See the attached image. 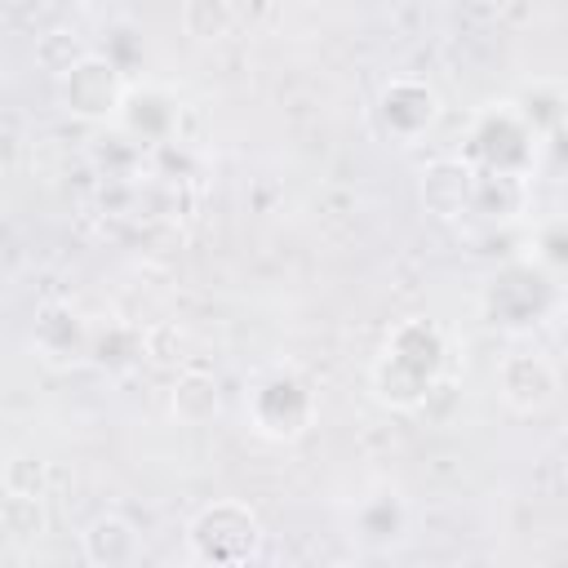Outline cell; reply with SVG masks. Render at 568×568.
<instances>
[{
  "mask_svg": "<svg viewBox=\"0 0 568 568\" xmlns=\"http://www.w3.org/2000/svg\"><path fill=\"white\" fill-rule=\"evenodd\" d=\"M444 377H448V337L435 320L422 315L399 320L382 337L368 368L373 399L390 413H426Z\"/></svg>",
  "mask_w": 568,
  "mask_h": 568,
  "instance_id": "6da1fadb",
  "label": "cell"
},
{
  "mask_svg": "<svg viewBox=\"0 0 568 568\" xmlns=\"http://www.w3.org/2000/svg\"><path fill=\"white\" fill-rule=\"evenodd\" d=\"M320 422V390L297 368H266L244 390V426L266 444H297Z\"/></svg>",
  "mask_w": 568,
  "mask_h": 568,
  "instance_id": "7a4b0ae2",
  "label": "cell"
},
{
  "mask_svg": "<svg viewBox=\"0 0 568 568\" xmlns=\"http://www.w3.org/2000/svg\"><path fill=\"white\" fill-rule=\"evenodd\" d=\"M537 146H541V138L519 115L515 98H497V102H484L475 111V120L466 129L462 155L479 173H524L528 178V169L537 160Z\"/></svg>",
  "mask_w": 568,
  "mask_h": 568,
  "instance_id": "3957f363",
  "label": "cell"
},
{
  "mask_svg": "<svg viewBox=\"0 0 568 568\" xmlns=\"http://www.w3.org/2000/svg\"><path fill=\"white\" fill-rule=\"evenodd\" d=\"M262 519L248 501L235 497H217L209 506H200L186 524V555L195 564H213V568H231V564H248L262 555Z\"/></svg>",
  "mask_w": 568,
  "mask_h": 568,
  "instance_id": "277c9868",
  "label": "cell"
},
{
  "mask_svg": "<svg viewBox=\"0 0 568 568\" xmlns=\"http://www.w3.org/2000/svg\"><path fill=\"white\" fill-rule=\"evenodd\" d=\"M129 84H133L129 71L111 53H102V49H84L71 67H62L53 75L58 106L71 120H84V124H115Z\"/></svg>",
  "mask_w": 568,
  "mask_h": 568,
  "instance_id": "5b68a950",
  "label": "cell"
},
{
  "mask_svg": "<svg viewBox=\"0 0 568 568\" xmlns=\"http://www.w3.org/2000/svg\"><path fill=\"white\" fill-rule=\"evenodd\" d=\"M550 297H555V275L546 266H537L528 253L506 262L488 288H484V306L493 315V324L501 328H528L537 324L546 311H550Z\"/></svg>",
  "mask_w": 568,
  "mask_h": 568,
  "instance_id": "8992f818",
  "label": "cell"
},
{
  "mask_svg": "<svg viewBox=\"0 0 568 568\" xmlns=\"http://www.w3.org/2000/svg\"><path fill=\"white\" fill-rule=\"evenodd\" d=\"M439 115H444L439 93H435L426 80H417V75H395V80H386V84L377 89V102H373V124H377V133H382L386 142H395V146L422 142V138L439 124Z\"/></svg>",
  "mask_w": 568,
  "mask_h": 568,
  "instance_id": "52a82bcc",
  "label": "cell"
},
{
  "mask_svg": "<svg viewBox=\"0 0 568 568\" xmlns=\"http://www.w3.org/2000/svg\"><path fill=\"white\" fill-rule=\"evenodd\" d=\"M475 178L479 169L457 151V155H435L417 173V204L435 222H466L475 213Z\"/></svg>",
  "mask_w": 568,
  "mask_h": 568,
  "instance_id": "ba28073f",
  "label": "cell"
},
{
  "mask_svg": "<svg viewBox=\"0 0 568 568\" xmlns=\"http://www.w3.org/2000/svg\"><path fill=\"white\" fill-rule=\"evenodd\" d=\"M559 390H564L559 368L541 351H510V355H501V364H497V395H501V404L510 413L537 417V413H546L559 399Z\"/></svg>",
  "mask_w": 568,
  "mask_h": 568,
  "instance_id": "9c48e42d",
  "label": "cell"
},
{
  "mask_svg": "<svg viewBox=\"0 0 568 568\" xmlns=\"http://www.w3.org/2000/svg\"><path fill=\"white\" fill-rule=\"evenodd\" d=\"M178 124H182V98L155 80H133L129 93H124V106L115 115V129L129 138V142H146V146H160V142H173L178 138Z\"/></svg>",
  "mask_w": 568,
  "mask_h": 568,
  "instance_id": "30bf717a",
  "label": "cell"
},
{
  "mask_svg": "<svg viewBox=\"0 0 568 568\" xmlns=\"http://www.w3.org/2000/svg\"><path fill=\"white\" fill-rule=\"evenodd\" d=\"M408 524H413V515H408V501L399 497V488H390V484H382V488H373V493H364L355 506H351V541L364 550V555H386V550H395V546H404L408 541Z\"/></svg>",
  "mask_w": 568,
  "mask_h": 568,
  "instance_id": "8fae6325",
  "label": "cell"
},
{
  "mask_svg": "<svg viewBox=\"0 0 568 568\" xmlns=\"http://www.w3.org/2000/svg\"><path fill=\"white\" fill-rule=\"evenodd\" d=\"M31 351L53 364V368H71V364H84L93 359V324L67 306V302H53L36 315V328H31Z\"/></svg>",
  "mask_w": 568,
  "mask_h": 568,
  "instance_id": "7c38bea8",
  "label": "cell"
},
{
  "mask_svg": "<svg viewBox=\"0 0 568 568\" xmlns=\"http://www.w3.org/2000/svg\"><path fill=\"white\" fill-rule=\"evenodd\" d=\"M80 550H84V564L93 568H129L142 559V532L124 515L106 510L89 519V528L80 532Z\"/></svg>",
  "mask_w": 568,
  "mask_h": 568,
  "instance_id": "4fadbf2b",
  "label": "cell"
},
{
  "mask_svg": "<svg viewBox=\"0 0 568 568\" xmlns=\"http://www.w3.org/2000/svg\"><path fill=\"white\" fill-rule=\"evenodd\" d=\"M528 209V178L524 173H479L475 178V213L484 222H510Z\"/></svg>",
  "mask_w": 568,
  "mask_h": 568,
  "instance_id": "5bb4252c",
  "label": "cell"
},
{
  "mask_svg": "<svg viewBox=\"0 0 568 568\" xmlns=\"http://www.w3.org/2000/svg\"><path fill=\"white\" fill-rule=\"evenodd\" d=\"M169 408H173V417H178L182 426H204V422H213L217 408H222L217 377L204 373V368L178 373V382H173V390H169Z\"/></svg>",
  "mask_w": 568,
  "mask_h": 568,
  "instance_id": "9a60e30c",
  "label": "cell"
},
{
  "mask_svg": "<svg viewBox=\"0 0 568 568\" xmlns=\"http://www.w3.org/2000/svg\"><path fill=\"white\" fill-rule=\"evenodd\" d=\"M515 106H519V115L532 124V133H537L541 142L555 138V133L568 124V89L555 84V80H532V84H524V89L515 93Z\"/></svg>",
  "mask_w": 568,
  "mask_h": 568,
  "instance_id": "2e32d148",
  "label": "cell"
},
{
  "mask_svg": "<svg viewBox=\"0 0 568 568\" xmlns=\"http://www.w3.org/2000/svg\"><path fill=\"white\" fill-rule=\"evenodd\" d=\"M0 532L9 541H36L49 532V515H44V501L40 493H13L4 488L0 497Z\"/></svg>",
  "mask_w": 568,
  "mask_h": 568,
  "instance_id": "e0dca14e",
  "label": "cell"
},
{
  "mask_svg": "<svg viewBox=\"0 0 568 568\" xmlns=\"http://www.w3.org/2000/svg\"><path fill=\"white\" fill-rule=\"evenodd\" d=\"M528 257L537 266H546L550 275H568V213H550V217H537L528 240H524Z\"/></svg>",
  "mask_w": 568,
  "mask_h": 568,
  "instance_id": "ac0fdd59",
  "label": "cell"
},
{
  "mask_svg": "<svg viewBox=\"0 0 568 568\" xmlns=\"http://www.w3.org/2000/svg\"><path fill=\"white\" fill-rule=\"evenodd\" d=\"M235 4L231 0H182V31L200 44L226 40L235 31Z\"/></svg>",
  "mask_w": 568,
  "mask_h": 568,
  "instance_id": "d6986e66",
  "label": "cell"
},
{
  "mask_svg": "<svg viewBox=\"0 0 568 568\" xmlns=\"http://www.w3.org/2000/svg\"><path fill=\"white\" fill-rule=\"evenodd\" d=\"M138 355H142V337H138L129 324H106V328H93V364H106V368H129Z\"/></svg>",
  "mask_w": 568,
  "mask_h": 568,
  "instance_id": "ffe728a7",
  "label": "cell"
}]
</instances>
